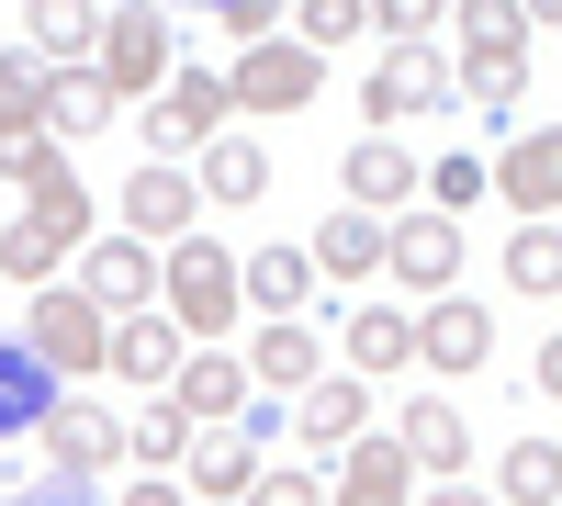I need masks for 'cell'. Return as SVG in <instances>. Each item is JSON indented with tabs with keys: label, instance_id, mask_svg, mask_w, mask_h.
<instances>
[{
	"label": "cell",
	"instance_id": "obj_1",
	"mask_svg": "<svg viewBox=\"0 0 562 506\" xmlns=\"http://www.w3.org/2000/svg\"><path fill=\"white\" fill-rule=\"evenodd\" d=\"M158 304H169V327H180V338H225V327L248 315L237 259H225L214 237H180V248L158 259Z\"/></svg>",
	"mask_w": 562,
	"mask_h": 506
},
{
	"label": "cell",
	"instance_id": "obj_2",
	"mask_svg": "<svg viewBox=\"0 0 562 506\" xmlns=\"http://www.w3.org/2000/svg\"><path fill=\"white\" fill-rule=\"evenodd\" d=\"M23 349H34L57 383H90V372L113 360V315L90 304V293H57V282H45V293H34V315H23Z\"/></svg>",
	"mask_w": 562,
	"mask_h": 506
},
{
	"label": "cell",
	"instance_id": "obj_3",
	"mask_svg": "<svg viewBox=\"0 0 562 506\" xmlns=\"http://www.w3.org/2000/svg\"><path fill=\"white\" fill-rule=\"evenodd\" d=\"M315 90H326V57L270 34V45H248V57H237V79H225V113H304Z\"/></svg>",
	"mask_w": 562,
	"mask_h": 506
},
{
	"label": "cell",
	"instance_id": "obj_4",
	"mask_svg": "<svg viewBox=\"0 0 562 506\" xmlns=\"http://www.w3.org/2000/svg\"><path fill=\"white\" fill-rule=\"evenodd\" d=\"M192 214H203V192H192V169H169V158H147L124 180V237L135 248H180L192 237Z\"/></svg>",
	"mask_w": 562,
	"mask_h": 506
},
{
	"label": "cell",
	"instance_id": "obj_5",
	"mask_svg": "<svg viewBox=\"0 0 562 506\" xmlns=\"http://www.w3.org/2000/svg\"><path fill=\"white\" fill-rule=\"evenodd\" d=\"M34 439H45V462H57V484H102V473L124 462V428L102 417V405H68V394L45 405V428H34Z\"/></svg>",
	"mask_w": 562,
	"mask_h": 506
},
{
	"label": "cell",
	"instance_id": "obj_6",
	"mask_svg": "<svg viewBox=\"0 0 562 506\" xmlns=\"http://www.w3.org/2000/svg\"><path fill=\"white\" fill-rule=\"evenodd\" d=\"M383 270H394L405 293L439 304V293L461 282V225H450V214H405V225H383Z\"/></svg>",
	"mask_w": 562,
	"mask_h": 506
},
{
	"label": "cell",
	"instance_id": "obj_7",
	"mask_svg": "<svg viewBox=\"0 0 562 506\" xmlns=\"http://www.w3.org/2000/svg\"><path fill=\"white\" fill-rule=\"evenodd\" d=\"M225 135V79L214 68H180L169 90H158V113H147V147L180 169V147H214Z\"/></svg>",
	"mask_w": 562,
	"mask_h": 506
},
{
	"label": "cell",
	"instance_id": "obj_8",
	"mask_svg": "<svg viewBox=\"0 0 562 506\" xmlns=\"http://www.w3.org/2000/svg\"><path fill=\"white\" fill-rule=\"evenodd\" d=\"M102 90H169V12H102Z\"/></svg>",
	"mask_w": 562,
	"mask_h": 506
},
{
	"label": "cell",
	"instance_id": "obj_9",
	"mask_svg": "<svg viewBox=\"0 0 562 506\" xmlns=\"http://www.w3.org/2000/svg\"><path fill=\"white\" fill-rule=\"evenodd\" d=\"M416 360H428L439 383L484 372V360H495V315H484V304H461V293H439L428 315H416Z\"/></svg>",
	"mask_w": 562,
	"mask_h": 506
},
{
	"label": "cell",
	"instance_id": "obj_10",
	"mask_svg": "<svg viewBox=\"0 0 562 506\" xmlns=\"http://www.w3.org/2000/svg\"><path fill=\"white\" fill-rule=\"evenodd\" d=\"M484 192H506L529 225H551V214H562V135H551V124H540V135H518V147L484 169Z\"/></svg>",
	"mask_w": 562,
	"mask_h": 506
},
{
	"label": "cell",
	"instance_id": "obj_11",
	"mask_svg": "<svg viewBox=\"0 0 562 506\" xmlns=\"http://www.w3.org/2000/svg\"><path fill=\"white\" fill-rule=\"evenodd\" d=\"M428 102H450V57H439V45H394V57L371 68V124H405Z\"/></svg>",
	"mask_w": 562,
	"mask_h": 506
},
{
	"label": "cell",
	"instance_id": "obj_12",
	"mask_svg": "<svg viewBox=\"0 0 562 506\" xmlns=\"http://www.w3.org/2000/svg\"><path fill=\"white\" fill-rule=\"evenodd\" d=\"M338 192H349V214H371V225H383V214L416 192V158L394 147V135H360V147L338 158Z\"/></svg>",
	"mask_w": 562,
	"mask_h": 506
},
{
	"label": "cell",
	"instance_id": "obj_13",
	"mask_svg": "<svg viewBox=\"0 0 562 506\" xmlns=\"http://www.w3.org/2000/svg\"><path fill=\"white\" fill-rule=\"evenodd\" d=\"M102 315H147L158 304V248H135V237H90V282H79Z\"/></svg>",
	"mask_w": 562,
	"mask_h": 506
},
{
	"label": "cell",
	"instance_id": "obj_14",
	"mask_svg": "<svg viewBox=\"0 0 562 506\" xmlns=\"http://www.w3.org/2000/svg\"><path fill=\"white\" fill-rule=\"evenodd\" d=\"M360 417H371V383H360V372H315V383H304V405H293L304 450H349V439H360Z\"/></svg>",
	"mask_w": 562,
	"mask_h": 506
},
{
	"label": "cell",
	"instance_id": "obj_15",
	"mask_svg": "<svg viewBox=\"0 0 562 506\" xmlns=\"http://www.w3.org/2000/svg\"><path fill=\"white\" fill-rule=\"evenodd\" d=\"M394 450L416 473H450L461 484V462H473V428H461V405L439 394V405H405V428H394Z\"/></svg>",
	"mask_w": 562,
	"mask_h": 506
},
{
	"label": "cell",
	"instance_id": "obj_16",
	"mask_svg": "<svg viewBox=\"0 0 562 506\" xmlns=\"http://www.w3.org/2000/svg\"><path fill=\"white\" fill-rule=\"evenodd\" d=\"M405 484H416V462L394 439H349V473L326 484V506H405Z\"/></svg>",
	"mask_w": 562,
	"mask_h": 506
},
{
	"label": "cell",
	"instance_id": "obj_17",
	"mask_svg": "<svg viewBox=\"0 0 562 506\" xmlns=\"http://www.w3.org/2000/svg\"><path fill=\"white\" fill-rule=\"evenodd\" d=\"M169 405H180V417H192V428H225V417H237V405H248V360H180V383H169Z\"/></svg>",
	"mask_w": 562,
	"mask_h": 506
},
{
	"label": "cell",
	"instance_id": "obj_18",
	"mask_svg": "<svg viewBox=\"0 0 562 506\" xmlns=\"http://www.w3.org/2000/svg\"><path fill=\"white\" fill-rule=\"evenodd\" d=\"M315 372H326V360H315V327H304V315H270V327H259V349H248V383L304 394Z\"/></svg>",
	"mask_w": 562,
	"mask_h": 506
},
{
	"label": "cell",
	"instance_id": "obj_19",
	"mask_svg": "<svg viewBox=\"0 0 562 506\" xmlns=\"http://www.w3.org/2000/svg\"><path fill=\"white\" fill-rule=\"evenodd\" d=\"M180 473H192L203 506H214V495H248V484H259V439H237V428H192V462H180Z\"/></svg>",
	"mask_w": 562,
	"mask_h": 506
},
{
	"label": "cell",
	"instance_id": "obj_20",
	"mask_svg": "<svg viewBox=\"0 0 562 506\" xmlns=\"http://www.w3.org/2000/svg\"><path fill=\"white\" fill-rule=\"evenodd\" d=\"M102 372L169 383V372H180V327H169V315H113V360H102Z\"/></svg>",
	"mask_w": 562,
	"mask_h": 506
},
{
	"label": "cell",
	"instance_id": "obj_21",
	"mask_svg": "<svg viewBox=\"0 0 562 506\" xmlns=\"http://www.w3.org/2000/svg\"><path fill=\"white\" fill-rule=\"evenodd\" d=\"M192 192H203V203H259V192H270L259 135H214V147H203V169H192Z\"/></svg>",
	"mask_w": 562,
	"mask_h": 506
},
{
	"label": "cell",
	"instance_id": "obj_22",
	"mask_svg": "<svg viewBox=\"0 0 562 506\" xmlns=\"http://www.w3.org/2000/svg\"><path fill=\"white\" fill-rule=\"evenodd\" d=\"M237 293H248L259 315H304V293H315V259H304V248H259V259H237Z\"/></svg>",
	"mask_w": 562,
	"mask_h": 506
},
{
	"label": "cell",
	"instance_id": "obj_23",
	"mask_svg": "<svg viewBox=\"0 0 562 506\" xmlns=\"http://www.w3.org/2000/svg\"><path fill=\"white\" fill-rule=\"evenodd\" d=\"M450 79H461V102L506 113V102L529 90V45H461V57H450Z\"/></svg>",
	"mask_w": 562,
	"mask_h": 506
},
{
	"label": "cell",
	"instance_id": "obj_24",
	"mask_svg": "<svg viewBox=\"0 0 562 506\" xmlns=\"http://www.w3.org/2000/svg\"><path fill=\"white\" fill-rule=\"evenodd\" d=\"M45 405H57V372H45L23 338H0V439H12V428H45Z\"/></svg>",
	"mask_w": 562,
	"mask_h": 506
},
{
	"label": "cell",
	"instance_id": "obj_25",
	"mask_svg": "<svg viewBox=\"0 0 562 506\" xmlns=\"http://www.w3.org/2000/svg\"><path fill=\"white\" fill-rule=\"evenodd\" d=\"M102 124H113L102 68H45V135H102Z\"/></svg>",
	"mask_w": 562,
	"mask_h": 506
},
{
	"label": "cell",
	"instance_id": "obj_26",
	"mask_svg": "<svg viewBox=\"0 0 562 506\" xmlns=\"http://www.w3.org/2000/svg\"><path fill=\"white\" fill-rule=\"evenodd\" d=\"M326 282H371V270H383V225L371 214H338V225H315V248H304Z\"/></svg>",
	"mask_w": 562,
	"mask_h": 506
},
{
	"label": "cell",
	"instance_id": "obj_27",
	"mask_svg": "<svg viewBox=\"0 0 562 506\" xmlns=\"http://www.w3.org/2000/svg\"><path fill=\"white\" fill-rule=\"evenodd\" d=\"M405 360H416V315H349V372L360 383L405 372Z\"/></svg>",
	"mask_w": 562,
	"mask_h": 506
},
{
	"label": "cell",
	"instance_id": "obj_28",
	"mask_svg": "<svg viewBox=\"0 0 562 506\" xmlns=\"http://www.w3.org/2000/svg\"><path fill=\"white\" fill-rule=\"evenodd\" d=\"M23 225H45L57 248H90V180H79V169H57L45 192H23Z\"/></svg>",
	"mask_w": 562,
	"mask_h": 506
},
{
	"label": "cell",
	"instance_id": "obj_29",
	"mask_svg": "<svg viewBox=\"0 0 562 506\" xmlns=\"http://www.w3.org/2000/svg\"><path fill=\"white\" fill-rule=\"evenodd\" d=\"M506 282H518L529 304L562 293V225H518V237H506Z\"/></svg>",
	"mask_w": 562,
	"mask_h": 506
},
{
	"label": "cell",
	"instance_id": "obj_30",
	"mask_svg": "<svg viewBox=\"0 0 562 506\" xmlns=\"http://www.w3.org/2000/svg\"><path fill=\"white\" fill-rule=\"evenodd\" d=\"M495 495H506V506H551V495H562V450H551V439H518V450L495 462Z\"/></svg>",
	"mask_w": 562,
	"mask_h": 506
},
{
	"label": "cell",
	"instance_id": "obj_31",
	"mask_svg": "<svg viewBox=\"0 0 562 506\" xmlns=\"http://www.w3.org/2000/svg\"><path fill=\"white\" fill-rule=\"evenodd\" d=\"M45 135V57H0V147Z\"/></svg>",
	"mask_w": 562,
	"mask_h": 506
},
{
	"label": "cell",
	"instance_id": "obj_32",
	"mask_svg": "<svg viewBox=\"0 0 562 506\" xmlns=\"http://www.w3.org/2000/svg\"><path fill=\"white\" fill-rule=\"evenodd\" d=\"M57 259H68V248L45 237V225H23V214L0 225V282H23V293H45V282H57Z\"/></svg>",
	"mask_w": 562,
	"mask_h": 506
},
{
	"label": "cell",
	"instance_id": "obj_33",
	"mask_svg": "<svg viewBox=\"0 0 562 506\" xmlns=\"http://www.w3.org/2000/svg\"><path fill=\"white\" fill-rule=\"evenodd\" d=\"M34 45H45L57 68H79L90 45H102V12H79V0H34Z\"/></svg>",
	"mask_w": 562,
	"mask_h": 506
},
{
	"label": "cell",
	"instance_id": "obj_34",
	"mask_svg": "<svg viewBox=\"0 0 562 506\" xmlns=\"http://www.w3.org/2000/svg\"><path fill=\"white\" fill-rule=\"evenodd\" d=\"M124 450H135V462H147V473H169V462H192V417H180V405L158 394V405H147V417H135V428H124Z\"/></svg>",
	"mask_w": 562,
	"mask_h": 506
},
{
	"label": "cell",
	"instance_id": "obj_35",
	"mask_svg": "<svg viewBox=\"0 0 562 506\" xmlns=\"http://www.w3.org/2000/svg\"><path fill=\"white\" fill-rule=\"evenodd\" d=\"M439 34H461V45H529V12L518 0H473V12H439Z\"/></svg>",
	"mask_w": 562,
	"mask_h": 506
},
{
	"label": "cell",
	"instance_id": "obj_36",
	"mask_svg": "<svg viewBox=\"0 0 562 506\" xmlns=\"http://www.w3.org/2000/svg\"><path fill=\"white\" fill-rule=\"evenodd\" d=\"M57 169H68V147H57V135H12V147H0V180H23V192H45Z\"/></svg>",
	"mask_w": 562,
	"mask_h": 506
},
{
	"label": "cell",
	"instance_id": "obj_37",
	"mask_svg": "<svg viewBox=\"0 0 562 506\" xmlns=\"http://www.w3.org/2000/svg\"><path fill=\"white\" fill-rule=\"evenodd\" d=\"M428 203H439V214L484 203V158H439V169H428Z\"/></svg>",
	"mask_w": 562,
	"mask_h": 506
},
{
	"label": "cell",
	"instance_id": "obj_38",
	"mask_svg": "<svg viewBox=\"0 0 562 506\" xmlns=\"http://www.w3.org/2000/svg\"><path fill=\"white\" fill-rule=\"evenodd\" d=\"M248 506H326V484H315V473H293V462H270V473L248 484Z\"/></svg>",
	"mask_w": 562,
	"mask_h": 506
},
{
	"label": "cell",
	"instance_id": "obj_39",
	"mask_svg": "<svg viewBox=\"0 0 562 506\" xmlns=\"http://www.w3.org/2000/svg\"><path fill=\"white\" fill-rule=\"evenodd\" d=\"M304 34L315 45H349V34H371V12H360V0H304Z\"/></svg>",
	"mask_w": 562,
	"mask_h": 506
},
{
	"label": "cell",
	"instance_id": "obj_40",
	"mask_svg": "<svg viewBox=\"0 0 562 506\" xmlns=\"http://www.w3.org/2000/svg\"><path fill=\"white\" fill-rule=\"evenodd\" d=\"M371 34H394V45H428V34H439V12H428V0H394V12H371Z\"/></svg>",
	"mask_w": 562,
	"mask_h": 506
},
{
	"label": "cell",
	"instance_id": "obj_41",
	"mask_svg": "<svg viewBox=\"0 0 562 506\" xmlns=\"http://www.w3.org/2000/svg\"><path fill=\"white\" fill-rule=\"evenodd\" d=\"M225 34H237V45H270V0H225Z\"/></svg>",
	"mask_w": 562,
	"mask_h": 506
},
{
	"label": "cell",
	"instance_id": "obj_42",
	"mask_svg": "<svg viewBox=\"0 0 562 506\" xmlns=\"http://www.w3.org/2000/svg\"><path fill=\"white\" fill-rule=\"evenodd\" d=\"M12 506H113V495H90V484H34V495H12Z\"/></svg>",
	"mask_w": 562,
	"mask_h": 506
},
{
	"label": "cell",
	"instance_id": "obj_43",
	"mask_svg": "<svg viewBox=\"0 0 562 506\" xmlns=\"http://www.w3.org/2000/svg\"><path fill=\"white\" fill-rule=\"evenodd\" d=\"M113 506H180V484H169V473H147V484H135V495H113Z\"/></svg>",
	"mask_w": 562,
	"mask_h": 506
},
{
	"label": "cell",
	"instance_id": "obj_44",
	"mask_svg": "<svg viewBox=\"0 0 562 506\" xmlns=\"http://www.w3.org/2000/svg\"><path fill=\"white\" fill-rule=\"evenodd\" d=\"M540 394H551V405H562V327H551V338H540Z\"/></svg>",
	"mask_w": 562,
	"mask_h": 506
},
{
	"label": "cell",
	"instance_id": "obj_45",
	"mask_svg": "<svg viewBox=\"0 0 562 506\" xmlns=\"http://www.w3.org/2000/svg\"><path fill=\"white\" fill-rule=\"evenodd\" d=\"M416 506H495V495H461V484H439V495H416Z\"/></svg>",
	"mask_w": 562,
	"mask_h": 506
},
{
	"label": "cell",
	"instance_id": "obj_46",
	"mask_svg": "<svg viewBox=\"0 0 562 506\" xmlns=\"http://www.w3.org/2000/svg\"><path fill=\"white\" fill-rule=\"evenodd\" d=\"M214 506H248V495H214Z\"/></svg>",
	"mask_w": 562,
	"mask_h": 506
}]
</instances>
